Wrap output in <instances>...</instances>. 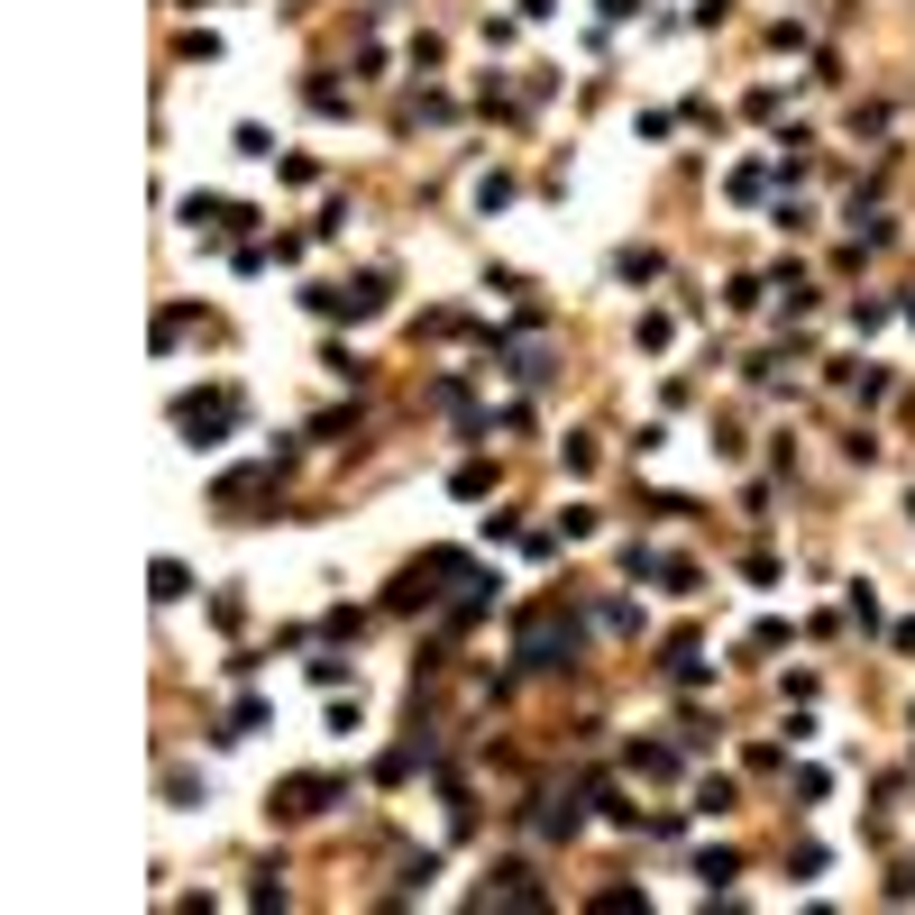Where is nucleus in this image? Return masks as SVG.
Returning a JSON list of instances; mask_svg holds the SVG:
<instances>
[{
	"label": "nucleus",
	"instance_id": "1",
	"mask_svg": "<svg viewBox=\"0 0 915 915\" xmlns=\"http://www.w3.org/2000/svg\"><path fill=\"white\" fill-rule=\"evenodd\" d=\"M321 797H329L321 778H293V787H285V815H321Z\"/></svg>",
	"mask_w": 915,
	"mask_h": 915
}]
</instances>
